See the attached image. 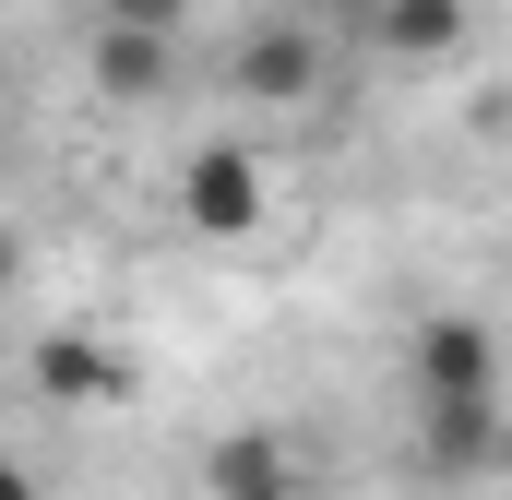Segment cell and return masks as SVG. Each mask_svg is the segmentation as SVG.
Wrapping results in <instances>:
<instances>
[{"label": "cell", "instance_id": "277c9868", "mask_svg": "<svg viewBox=\"0 0 512 500\" xmlns=\"http://www.w3.org/2000/svg\"><path fill=\"white\" fill-rule=\"evenodd\" d=\"M465 36H477V0H370V60L393 72H441L465 60Z\"/></svg>", "mask_w": 512, "mask_h": 500}, {"label": "cell", "instance_id": "8fae6325", "mask_svg": "<svg viewBox=\"0 0 512 500\" xmlns=\"http://www.w3.org/2000/svg\"><path fill=\"white\" fill-rule=\"evenodd\" d=\"M12 262H24V250H12V227H0V286H12Z\"/></svg>", "mask_w": 512, "mask_h": 500}, {"label": "cell", "instance_id": "30bf717a", "mask_svg": "<svg viewBox=\"0 0 512 500\" xmlns=\"http://www.w3.org/2000/svg\"><path fill=\"white\" fill-rule=\"evenodd\" d=\"M0 500H36V477H24V465H12V453H0Z\"/></svg>", "mask_w": 512, "mask_h": 500}, {"label": "cell", "instance_id": "52a82bcc", "mask_svg": "<svg viewBox=\"0 0 512 500\" xmlns=\"http://www.w3.org/2000/svg\"><path fill=\"white\" fill-rule=\"evenodd\" d=\"M239 96H262V108H310V96H322V36H310V24H262L251 48H239Z\"/></svg>", "mask_w": 512, "mask_h": 500}, {"label": "cell", "instance_id": "9c48e42d", "mask_svg": "<svg viewBox=\"0 0 512 500\" xmlns=\"http://www.w3.org/2000/svg\"><path fill=\"white\" fill-rule=\"evenodd\" d=\"M84 24H179L191 36V0H84Z\"/></svg>", "mask_w": 512, "mask_h": 500}, {"label": "cell", "instance_id": "5b68a950", "mask_svg": "<svg viewBox=\"0 0 512 500\" xmlns=\"http://www.w3.org/2000/svg\"><path fill=\"white\" fill-rule=\"evenodd\" d=\"M501 405H512V393L417 405V453H429V477H489V465H501Z\"/></svg>", "mask_w": 512, "mask_h": 500}, {"label": "cell", "instance_id": "3957f363", "mask_svg": "<svg viewBox=\"0 0 512 500\" xmlns=\"http://www.w3.org/2000/svg\"><path fill=\"white\" fill-rule=\"evenodd\" d=\"M179 24H84V60H96V96H120V108H155L167 84H179Z\"/></svg>", "mask_w": 512, "mask_h": 500}, {"label": "cell", "instance_id": "6da1fadb", "mask_svg": "<svg viewBox=\"0 0 512 500\" xmlns=\"http://www.w3.org/2000/svg\"><path fill=\"white\" fill-rule=\"evenodd\" d=\"M262 215H274V179H262L251 143H191L179 155V227L191 239H251Z\"/></svg>", "mask_w": 512, "mask_h": 500}, {"label": "cell", "instance_id": "8992f818", "mask_svg": "<svg viewBox=\"0 0 512 500\" xmlns=\"http://www.w3.org/2000/svg\"><path fill=\"white\" fill-rule=\"evenodd\" d=\"M203 489H215V500H310V489H298L286 429H227V441L203 453Z\"/></svg>", "mask_w": 512, "mask_h": 500}, {"label": "cell", "instance_id": "7c38bea8", "mask_svg": "<svg viewBox=\"0 0 512 500\" xmlns=\"http://www.w3.org/2000/svg\"><path fill=\"white\" fill-rule=\"evenodd\" d=\"M501 465H512V405H501Z\"/></svg>", "mask_w": 512, "mask_h": 500}, {"label": "cell", "instance_id": "ba28073f", "mask_svg": "<svg viewBox=\"0 0 512 500\" xmlns=\"http://www.w3.org/2000/svg\"><path fill=\"white\" fill-rule=\"evenodd\" d=\"M36 393H48V405H120L131 358L96 346V334H48V346H36Z\"/></svg>", "mask_w": 512, "mask_h": 500}, {"label": "cell", "instance_id": "7a4b0ae2", "mask_svg": "<svg viewBox=\"0 0 512 500\" xmlns=\"http://www.w3.org/2000/svg\"><path fill=\"white\" fill-rule=\"evenodd\" d=\"M405 381H417V405L512 393V381H501V334H489L477 310H429V322H417V346H405Z\"/></svg>", "mask_w": 512, "mask_h": 500}]
</instances>
